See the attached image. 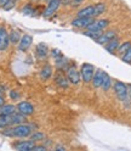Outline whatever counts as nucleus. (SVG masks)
Here are the masks:
<instances>
[{"label": "nucleus", "instance_id": "f257e3e1", "mask_svg": "<svg viewBox=\"0 0 131 151\" xmlns=\"http://www.w3.org/2000/svg\"><path fill=\"white\" fill-rule=\"evenodd\" d=\"M1 134L5 137H10V138H27L32 134V127L29 124L20 123V124H16L12 128H7V127L4 128Z\"/></svg>", "mask_w": 131, "mask_h": 151}, {"label": "nucleus", "instance_id": "f03ea898", "mask_svg": "<svg viewBox=\"0 0 131 151\" xmlns=\"http://www.w3.org/2000/svg\"><path fill=\"white\" fill-rule=\"evenodd\" d=\"M114 91H115V95L118 96V99L123 102L130 101V96H129V90H127V86L123 82H115L114 83Z\"/></svg>", "mask_w": 131, "mask_h": 151}, {"label": "nucleus", "instance_id": "7ed1b4c3", "mask_svg": "<svg viewBox=\"0 0 131 151\" xmlns=\"http://www.w3.org/2000/svg\"><path fill=\"white\" fill-rule=\"evenodd\" d=\"M93 73H95V67L90 63H83L81 65V68H80V78L85 82L89 83L92 81L93 77Z\"/></svg>", "mask_w": 131, "mask_h": 151}, {"label": "nucleus", "instance_id": "20e7f679", "mask_svg": "<svg viewBox=\"0 0 131 151\" xmlns=\"http://www.w3.org/2000/svg\"><path fill=\"white\" fill-rule=\"evenodd\" d=\"M17 111L22 113V115H24L26 117L27 116H31L34 113V106L32 105L31 102H28V101H21V102H18L17 104Z\"/></svg>", "mask_w": 131, "mask_h": 151}, {"label": "nucleus", "instance_id": "39448f33", "mask_svg": "<svg viewBox=\"0 0 131 151\" xmlns=\"http://www.w3.org/2000/svg\"><path fill=\"white\" fill-rule=\"evenodd\" d=\"M60 5H61V0H50L49 4H48V6H46V9H45L44 12H43V16H44V17H50V16H52L56 11L58 10Z\"/></svg>", "mask_w": 131, "mask_h": 151}, {"label": "nucleus", "instance_id": "423d86ee", "mask_svg": "<svg viewBox=\"0 0 131 151\" xmlns=\"http://www.w3.org/2000/svg\"><path fill=\"white\" fill-rule=\"evenodd\" d=\"M10 39H9V33L4 26H0V51H4L9 48Z\"/></svg>", "mask_w": 131, "mask_h": 151}, {"label": "nucleus", "instance_id": "0eeeda50", "mask_svg": "<svg viewBox=\"0 0 131 151\" xmlns=\"http://www.w3.org/2000/svg\"><path fill=\"white\" fill-rule=\"evenodd\" d=\"M33 43V37L29 34H24L21 37L20 42H18V49L21 51H27L28 49L31 48V45Z\"/></svg>", "mask_w": 131, "mask_h": 151}, {"label": "nucleus", "instance_id": "6e6552de", "mask_svg": "<svg viewBox=\"0 0 131 151\" xmlns=\"http://www.w3.org/2000/svg\"><path fill=\"white\" fill-rule=\"evenodd\" d=\"M67 78L72 84H78L80 82V72L75 70V66H70L69 68H67Z\"/></svg>", "mask_w": 131, "mask_h": 151}, {"label": "nucleus", "instance_id": "1a4fd4ad", "mask_svg": "<svg viewBox=\"0 0 131 151\" xmlns=\"http://www.w3.org/2000/svg\"><path fill=\"white\" fill-rule=\"evenodd\" d=\"M108 23H109L108 20H93V22L88 26L86 29H90V31H103L105 28H107Z\"/></svg>", "mask_w": 131, "mask_h": 151}, {"label": "nucleus", "instance_id": "9d476101", "mask_svg": "<svg viewBox=\"0 0 131 151\" xmlns=\"http://www.w3.org/2000/svg\"><path fill=\"white\" fill-rule=\"evenodd\" d=\"M93 20H95L93 17H78L72 22V24L73 27H77V28H88V26L92 23Z\"/></svg>", "mask_w": 131, "mask_h": 151}, {"label": "nucleus", "instance_id": "9b49d317", "mask_svg": "<svg viewBox=\"0 0 131 151\" xmlns=\"http://www.w3.org/2000/svg\"><path fill=\"white\" fill-rule=\"evenodd\" d=\"M35 145V141L33 140H23V141H18L14 145V147L18 151H32V149Z\"/></svg>", "mask_w": 131, "mask_h": 151}, {"label": "nucleus", "instance_id": "f8f14e48", "mask_svg": "<svg viewBox=\"0 0 131 151\" xmlns=\"http://www.w3.org/2000/svg\"><path fill=\"white\" fill-rule=\"evenodd\" d=\"M105 71H102V70H97L95 73H93V77H92V86L95 87V88H101L102 86V82H103V78H105Z\"/></svg>", "mask_w": 131, "mask_h": 151}, {"label": "nucleus", "instance_id": "ddd939ff", "mask_svg": "<svg viewBox=\"0 0 131 151\" xmlns=\"http://www.w3.org/2000/svg\"><path fill=\"white\" fill-rule=\"evenodd\" d=\"M113 38H115V32H113V31H108V32L102 33L95 42L98 43V44H102V45H103V44L108 43L109 40H112Z\"/></svg>", "mask_w": 131, "mask_h": 151}, {"label": "nucleus", "instance_id": "4468645a", "mask_svg": "<svg viewBox=\"0 0 131 151\" xmlns=\"http://www.w3.org/2000/svg\"><path fill=\"white\" fill-rule=\"evenodd\" d=\"M55 81H56V84H57L58 87H61V88H67L68 84H69L68 78L66 77L63 73H57V74H56Z\"/></svg>", "mask_w": 131, "mask_h": 151}, {"label": "nucleus", "instance_id": "2eb2a0df", "mask_svg": "<svg viewBox=\"0 0 131 151\" xmlns=\"http://www.w3.org/2000/svg\"><path fill=\"white\" fill-rule=\"evenodd\" d=\"M118 46H119V40L117 39V38H113L112 40H109L108 43H106V50L110 54H114L118 49Z\"/></svg>", "mask_w": 131, "mask_h": 151}, {"label": "nucleus", "instance_id": "dca6fc26", "mask_svg": "<svg viewBox=\"0 0 131 151\" xmlns=\"http://www.w3.org/2000/svg\"><path fill=\"white\" fill-rule=\"evenodd\" d=\"M51 76H52V67H51L50 65H45L44 67L41 68V71H40V77H41V79L46 81V79H49Z\"/></svg>", "mask_w": 131, "mask_h": 151}, {"label": "nucleus", "instance_id": "f3484780", "mask_svg": "<svg viewBox=\"0 0 131 151\" xmlns=\"http://www.w3.org/2000/svg\"><path fill=\"white\" fill-rule=\"evenodd\" d=\"M78 17H93V5L81 9L78 12Z\"/></svg>", "mask_w": 131, "mask_h": 151}, {"label": "nucleus", "instance_id": "a211bd4d", "mask_svg": "<svg viewBox=\"0 0 131 151\" xmlns=\"http://www.w3.org/2000/svg\"><path fill=\"white\" fill-rule=\"evenodd\" d=\"M9 126H12V118L11 115H0V128H6Z\"/></svg>", "mask_w": 131, "mask_h": 151}, {"label": "nucleus", "instance_id": "6ab92c4d", "mask_svg": "<svg viewBox=\"0 0 131 151\" xmlns=\"http://www.w3.org/2000/svg\"><path fill=\"white\" fill-rule=\"evenodd\" d=\"M16 112V106H14V105H4L0 107V115H6V116H9V115H12V113H15Z\"/></svg>", "mask_w": 131, "mask_h": 151}, {"label": "nucleus", "instance_id": "aec40b11", "mask_svg": "<svg viewBox=\"0 0 131 151\" xmlns=\"http://www.w3.org/2000/svg\"><path fill=\"white\" fill-rule=\"evenodd\" d=\"M48 52H49V49L44 43L38 44V46H36V55H38L40 59H44L45 56L48 55Z\"/></svg>", "mask_w": 131, "mask_h": 151}, {"label": "nucleus", "instance_id": "412c9836", "mask_svg": "<svg viewBox=\"0 0 131 151\" xmlns=\"http://www.w3.org/2000/svg\"><path fill=\"white\" fill-rule=\"evenodd\" d=\"M105 11H106V5L103 3H98L96 5H93V17L102 15Z\"/></svg>", "mask_w": 131, "mask_h": 151}, {"label": "nucleus", "instance_id": "4be33fe9", "mask_svg": "<svg viewBox=\"0 0 131 151\" xmlns=\"http://www.w3.org/2000/svg\"><path fill=\"white\" fill-rule=\"evenodd\" d=\"M9 39H10V43H12V44H18V42L21 39L20 32L12 29L10 33H9Z\"/></svg>", "mask_w": 131, "mask_h": 151}, {"label": "nucleus", "instance_id": "5701e85b", "mask_svg": "<svg viewBox=\"0 0 131 151\" xmlns=\"http://www.w3.org/2000/svg\"><path fill=\"white\" fill-rule=\"evenodd\" d=\"M130 46H131V43H130V42H125V43H123V44H119L117 51H118V54L121 56V55L125 54V52L130 49Z\"/></svg>", "mask_w": 131, "mask_h": 151}, {"label": "nucleus", "instance_id": "b1692460", "mask_svg": "<svg viewBox=\"0 0 131 151\" xmlns=\"http://www.w3.org/2000/svg\"><path fill=\"white\" fill-rule=\"evenodd\" d=\"M110 87H112V79H110V77H109L107 73H105V78H103V82H102L101 88L103 89L105 91H107Z\"/></svg>", "mask_w": 131, "mask_h": 151}, {"label": "nucleus", "instance_id": "393cba45", "mask_svg": "<svg viewBox=\"0 0 131 151\" xmlns=\"http://www.w3.org/2000/svg\"><path fill=\"white\" fill-rule=\"evenodd\" d=\"M84 34H85L86 37H89V38H91V39L96 40L97 38L102 34V31H90V29H86L85 32H84Z\"/></svg>", "mask_w": 131, "mask_h": 151}, {"label": "nucleus", "instance_id": "a878e982", "mask_svg": "<svg viewBox=\"0 0 131 151\" xmlns=\"http://www.w3.org/2000/svg\"><path fill=\"white\" fill-rule=\"evenodd\" d=\"M44 138H45V135L41 132H35V133L31 134V140H33V141H39V140H43Z\"/></svg>", "mask_w": 131, "mask_h": 151}, {"label": "nucleus", "instance_id": "bb28decb", "mask_svg": "<svg viewBox=\"0 0 131 151\" xmlns=\"http://www.w3.org/2000/svg\"><path fill=\"white\" fill-rule=\"evenodd\" d=\"M121 60H123L124 62H126V63H131V46L125 54L121 55Z\"/></svg>", "mask_w": 131, "mask_h": 151}, {"label": "nucleus", "instance_id": "cd10ccee", "mask_svg": "<svg viewBox=\"0 0 131 151\" xmlns=\"http://www.w3.org/2000/svg\"><path fill=\"white\" fill-rule=\"evenodd\" d=\"M22 12H23L24 15H31V14H33V9H32V6H31V5H27V6H24V7H23Z\"/></svg>", "mask_w": 131, "mask_h": 151}, {"label": "nucleus", "instance_id": "c85d7f7f", "mask_svg": "<svg viewBox=\"0 0 131 151\" xmlns=\"http://www.w3.org/2000/svg\"><path fill=\"white\" fill-rule=\"evenodd\" d=\"M18 96H20V95H18V93H17L16 90H11V91H10V98H11V99L15 100V99H18Z\"/></svg>", "mask_w": 131, "mask_h": 151}, {"label": "nucleus", "instance_id": "c756f323", "mask_svg": "<svg viewBox=\"0 0 131 151\" xmlns=\"http://www.w3.org/2000/svg\"><path fill=\"white\" fill-rule=\"evenodd\" d=\"M45 150H46V147H45V146H43V145H40V146L34 145V147L32 149V151H45Z\"/></svg>", "mask_w": 131, "mask_h": 151}, {"label": "nucleus", "instance_id": "7c9ffc66", "mask_svg": "<svg viewBox=\"0 0 131 151\" xmlns=\"http://www.w3.org/2000/svg\"><path fill=\"white\" fill-rule=\"evenodd\" d=\"M51 52H52V56H53V58H60V56L62 55V54L60 52V50H57V49H56V50H52Z\"/></svg>", "mask_w": 131, "mask_h": 151}, {"label": "nucleus", "instance_id": "2f4dec72", "mask_svg": "<svg viewBox=\"0 0 131 151\" xmlns=\"http://www.w3.org/2000/svg\"><path fill=\"white\" fill-rule=\"evenodd\" d=\"M83 1H84V0H72V5H73V6H78V5H80Z\"/></svg>", "mask_w": 131, "mask_h": 151}, {"label": "nucleus", "instance_id": "473e14b6", "mask_svg": "<svg viewBox=\"0 0 131 151\" xmlns=\"http://www.w3.org/2000/svg\"><path fill=\"white\" fill-rule=\"evenodd\" d=\"M61 4H63V5H68V4H72V0H61Z\"/></svg>", "mask_w": 131, "mask_h": 151}, {"label": "nucleus", "instance_id": "72a5a7b5", "mask_svg": "<svg viewBox=\"0 0 131 151\" xmlns=\"http://www.w3.org/2000/svg\"><path fill=\"white\" fill-rule=\"evenodd\" d=\"M9 1H10V0H0V6L3 7V6H4L6 3H9Z\"/></svg>", "mask_w": 131, "mask_h": 151}, {"label": "nucleus", "instance_id": "f704fd0d", "mask_svg": "<svg viewBox=\"0 0 131 151\" xmlns=\"http://www.w3.org/2000/svg\"><path fill=\"white\" fill-rule=\"evenodd\" d=\"M4 104H5V100H4V98H3L1 95H0V107H1Z\"/></svg>", "mask_w": 131, "mask_h": 151}, {"label": "nucleus", "instance_id": "c9c22d12", "mask_svg": "<svg viewBox=\"0 0 131 151\" xmlns=\"http://www.w3.org/2000/svg\"><path fill=\"white\" fill-rule=\"evenodd\" d=\"M56 150H58V151H64L66 147H64V146H57V147H56Z\"/></svg>", "mask_w": 131, "mask_h": 151}, {"label": "nucleus", "instance_id": "e433bc0d", "mask_svg": "<svg viewBox=\"0 0 131 151\" xmlns=\"http://www.w3.org/2000/svg\"><path fill=\"white\" fill-rule=\"evenodd\" d=\"M127 90H129V96H130V99H131V86L127 87Z\"/></svg>", "mask_w": 131, "mask_h": 151}, {"label": "nucleus", "instance_id": "4c0bfd02", "mask_svg": "<svg viewBox=\"0 0 131 151\" xmlns=\"http://www.w3.org/2000/svg\"><path fill=\"white\" fill-rule=\"evenodd\" d=\"M0 93H1V91H0Z\"/></svg>", "mask_w": 131, "mask_h": 151}]
</instances>
